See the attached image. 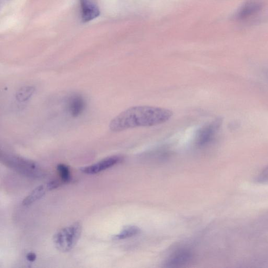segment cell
Instances as JSON below:
<instances>
[{
    "instance_id": "5b68a950",
    "label": "cell",
    "mask_w": 268,
    "mask_h": 268,
    "mask_svg": "<svg viewBox=\"0 0 268 268\" xmlns=\"http://www.w3.org/2000/svg\"><path fill=\"white\" fill-rule=\"evenodd\" d=\"M122 159L119 156H113L109 157L95 163V164L87 167H83L81 171L86 174H94L99 173L105 170L113 167L119 163Z\"/></svg>"
},
{
    "instance_id": "2e32d148",
    "label": "cell",
    "mask_w": 268,
    "mask_h": 268,
    "mask_svg": "<svg viewBox=\"0 0 268 268\" xmlns=\"http://www.w3.org/2000/svg\"><path fill=\"white\" fill-rule=\"evenodd\" d=\"M27 259L30 262H34L36 259V255L34 252H29L27 254Z\"/></svg>"
},
{
    "instance_id": "8fae6325",
    "label": "cell",
    "mask_w": 268,
    "mask_h": 268,
    "mask_svg": "<svg viewBox=\"0 0 268 268\" xmlns=\"http://www.w3.org/2000/svg\"><path fill=\"white\" fill-rule=\"evenodd\" d=\"M35 88L32 86H25L19 89L16 93V97L19 102L28 101L34 95Z\"/></svg>"
},
{
    "instance_id": "5bb4252c",
    "label": "cell",
    "mask_w": 268,
    "mask_h": 268,
    "mask_svg": "<svg viewBox=\"0 0 268 268\" xmlns=\"http://www.w3.org/2000/svg\"><path fill=\"white\" fill-rule=\"evenodd\" d=\"M257 181L261 183L268 182V167L258 176Z\"/></svg>"
},
{
    "instance_id": "4fadbf2b",
    "label": "cell",
    "mask_w": 268,
    "mask_h": 268,
    "mask_svg": "<svg viewBox=\"0 0 268 268\" xmlns=\"http://www.w3.org/2000/svg\"><path fill=\"white\" fill-rule=\"evenodd\" d=\"M57 171L63 182H69L71 180L70 171L67 166L64 164L58 165Z\"/></svg>"
},
{
    "instance_id": "7a4b0ae2",
    "label": "cell",
    "mask_w": 268,
    "mask_h": 268,
    "mask_svg": "<svg viewBox=\"0 0 268 268\" xmlns=\"http://www.w3.org/2000/svg\"><path fill=\"white\" fill-rule=\"evenodd\" d=\"M1 160L5 165L25 175L41 177L44 172L33 161L17 155L1 153Z\"/></svg>"
},
{
    "instance_id": "9c48e42d",
    "label": "cell",
    "mask_w": 268,
    "mask_h": 268,
    "mask_svg": "<svg viewBox=\"0 0 268 268\" xmlns=\"http://www.w3.org/2000/svg\"><path fill=\"white\" fill-rule=\"evenodd\" d=\"M261 9V4L257 1H250L244 4L237 14L239 19H246L257 14Z\"/></svg>"
},
{
    "instance_id": "6da1fadb",
    "label": "cell",
    "mask_w": 268,
    "mask_h": 268,
    "mask_svg": "<svg viewBox=\"0 0 268 268\" xmlns=\"http://www.w3.org/2000/svg\"><path fill=\"white\" fill-rule=\"evenodd\" d=\"M172 110L165 108L137 106L130 108L117 115L110 124L112 132H118L139 127H150L168 121Z\"/></svg>"
},
{
    "instance_id": "3957f363",
    "label": "cell",
    "mask_w": 268,
    "mask_h": 268,
    "mask_svg": "<svg viewBox=\"0 0 268 268\" xmlns=\"http://www.w3.org/2000/svg\"><path fill=\"white\" fill-rule=\"evenodd\" d=\"M82 233V226L79 223H75L62 228L54 236L53 241L57 249L62 252H68L79 241Z\"/></svg>"
},
{
    "instance_id": "7c38bea8",
    "label": "cell",
    "mask_w": 268,
    "mask_h": 268,
    "mask_svg": "<svg viewBox=\"0 0 268 268\" xmlns=\"http://www.w3.org/2000/svg\"><path fill=\"white\" fill-rule=\"evenodd\" d=\"M140 233L139 228L135 226H129L124 228V230L118 235L114 237L115 239L121 240L131 237Z\"/></svg>"
},
{
    "instance_id": "ba28073f",
    "label": "cell",
    "mask_w": 268,
    "mask_h": 268,
    "mask_svg": "<svg viewBox=\"0 0 268 268\" xmlns=\"http://www.w3.org/2000/svg\"><path fill=\"white\" fill-rule=\"evenodd\" d=\"M192 259L190 252L182 251L176 253L167 263V267L176 268L186 265Z\"/></svg>"
},
{
    "instance_id": "8992f818",
    "label": "cell",
    "mask_w": 268,
    "mask_h": 268,
    "mask_svg": "<svg viewBox=\"0 0 268 268\" xmlns=\"http://www.w3.org/2000/svg\"><path fill=\"white\" fill-rule=\"evenodd\" d=\"M86 106V101L81 95L75 94L68 97L67 108L68 112L72 116L76 117L80 115Z\"/></svg>"
},
{
    "instance_id": "9a60e30c",
    "label": "cell",
    "mask_w": 268,
    "mask_h": 268,
    "mask_svg": "<svg viewBox=\"0 0 268 268\" xmlns=\"http://www.w3.org/2000/svg\"><path fill=\"white\" fill-rule=\"evenodd\" d=\"M61 182L58 181L54 180L49 182L47 185L48 190H52V189H55L61 186Z\"/></svg>"
},
{
    "instance_id": "277c9868",
    "label": "cell",
    "mask_w": 268,
    "mask_h": 268,
    "mask_svg": "<svg viewBox=\"0 0 268 268\" xmlns=\"http://www.w3.org/2000/svg\"><path fill=\"white\" fill-rule=\"evenodd\" d=\"M221 124V120L217 119L201 127L196 135V144L202 147L211 142L218 132Z\"/></svg>"
},
{
    "instance_id": "52a82bcc",
    "label": "cell",
    "mask_w": 268,
    "mask_h": 268,
    "mask_svg": "<svg viewBox=\"0 0 268 268\" xmlns=\"http://www.w3.org/2000/svg\"><path fill=\"white\" fill-rule=\"evenodd\" d=\"M80 3L83 22H90L100 15L99 8L90 0H80Z\"/></svg>"
},
{
    "instance_id": "30bf717a",
    "label": "cell",
    "mask_w": 268,
    "mask_h": 268,
    "mask_svg": "<svg viewBox=\"0 0 268 268\" xmlns=\"http://www.w3.org/2000/svg\"><path fill=\"white\" fill-rule=\"evenodd\" d=\"M48 190L47 186H40L35 188L27 198H25L22 202L24 206H29L36 201L40 200L45 194L46 192Z\"/></svg>"
}]
</instances>
